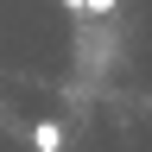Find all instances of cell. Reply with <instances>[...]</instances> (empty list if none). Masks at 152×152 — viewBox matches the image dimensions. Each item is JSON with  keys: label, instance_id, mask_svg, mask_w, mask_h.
Here are the masks:
<instances>
[{"label": "cell", "instance_id": "3", "mask_svg": "<svg viewBox=\"0 0 152 152\" xmlns=\"http://www.w3.org/2000/svg\"><path fill=\"white\" fill-rule=\"evenodd\" d=\"M64 7H83V0H64Z\"/></svg>", "mask_w": 152, "mask_h": 152}, {"label": "cell", "instance_id": "1", "mask_svg": "<svg viewBox=\"0 0 152 152\" xmlns=\"http://www.w3.org/2000/svg\"><path fill=\"white\" fill-rule=\"evenodd\" d=\"M32 146L38 152H64V127H57V121H38L32 127Z\"/></svg>", "mask_w": 152, "mask_h": 152}, {"label": "cell", "instance_id": "2", "mask_svg": "<svg viewBox=\"0 0 152 152\" xmlns=\"http://www.w3.org/2000/svg\"><path fill=\"white\" fill-rule=\"evenodd\" d=\"M83 7H89V13H114L121 0H83Z\"/></svg>", "mask_w": 152, "mask_h": 152}]
</instances>
